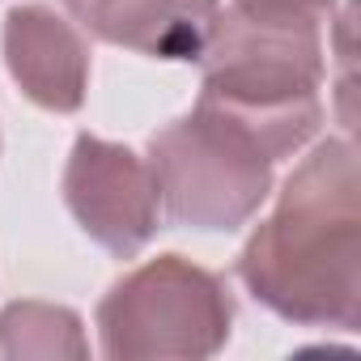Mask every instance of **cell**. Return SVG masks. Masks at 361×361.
Listing matches in <instances>:
<instances>
[{
	"label": "cell",
	"instance_id": "cell-1",
	"mask_svg": "<svg viewBox=\"0 0 361 361\" xmlns=\"http://www.w3.org/2000/svg\"><path fill=\"white\" fill-rule=\"evenodd\" d=\"M247 293L298 327L353 331L361 319V174L357 145L331 136L302 157L268 221L238 255Z\"/></svg>",
	"mask_w": 361,
	"mask_h": 361
},
{
	"label": "cell",
	"instance_id": "cell-2",
	"mask_svg": "<svg viewBox=\"0 0 361 361\" xmlns=\"http://www.w3.org/2000/svg\"><path fill=\"white\" fill-rule=\"evenodd\" d=\"M200 106L238 123L276 166L298 153L323 119V39L319 22L217 9L200 47Z\"/></svg>",
	"mask_w": 361,
	"mask_h": 361
},
{
	"label": "cell",
	"instance_id": "cell-3",
	"mask_svg": "<svg viewBox=\"0 0 361 361\" xmlns=\"http://www.w3.org/2000/svg\"><path fill=\"white\" fill-rule=\"evenodd\" d=\"M149 170L161 209L204 234L247 226L272 192V161L226 115L196 102L192 115L166 123L149 140Z\"/></svg>",
	"mask_w": 361,
	"mask_h": 361
},
{
	"label": "cell",
	"instance_id": "cell-4",
	"mask_svg": "<svg viewBox=\"0 0 361 361\" xmlns=\"http://www.w3.org/2000/svg\"><path fill=\"white\" fill-rule=\"evenodd\" d=\"M234 327V302L217 272L157 255L111 285L98 302L102 353L115 361L132 357H213L226 348Z\"/></svg>",
	"mask_w": 361,
	"mask_h": 361
},
{
	"label": "cell",
	"instance_id": "cell-5",
	"mask_svg": "<svg viewBox=\"0 0 361 361\" xmlns=\"http://www.w3.org/2000/svg\"><path fill=\"white\" fill-rule=\"evenodd\" d=\"M64 204L77 226L111 255L132 259L161 226L157 178L145 157L102 136H77L64 166Z\"/></svg>",
	"mask_w": 361,
	"mask_h": 361
},
{
	"label": "cell",
	"instance_id": "cell-6",
	"mask_svg": "<svg viewBox=\"0 0 361 361\" xmlns=\"http://www.w3.org/2000/svg\"><path fill=\"white\" fill-rule=\"evenodd\" d=\"M5 64L18 90L43 111L73 115L90 90V47L51 5H22L5 18Z\"/></svg>",
	"mask_w": 361,
	"mask_h": 361
},
{
	"label": "cell",
	"instance_id": "cell-7",
	"mask_svg": "<svg viewBox=\"0 0 361 361\" xmlns=\"http://www.w3.org/2000/svg\"><path fill=\"white\" fill-rule=\"evenodd\" d=\"M81 30L153 60H200L221 0H60Z\"/></svg>",
	"mask_w": 361,
	"mask_h": 361
},
{
	"label": "cell",
	"instance_id": "cell-8",
	"mask_svg": "<svg viewBox=\"0 0 361 361\" xmlns=\"http://www.w3.org/2000/svg\"><path fill=\"white\" fill-rule=\"evenodd\" d=\"M0 357L5 361H60L90 357L81 319L51 302H13L0 310Z\"/></svg>",
	"mask_w": 361,
	"mask_h": 361
},
{
	"label": "cell",
	"instance_id": "cell-9",
	"mask_svg": "<svg viewBox=\"0 0 361 361\" xmlns=\"http://www.w3.org/2000/svg\"><path fill=\"white\" fill-rule=\"evenodd\" d=\"M243 13H264V18H293V22H323L331 18L336 0H230Z\"/></svg>",
	"mask_w": 361,
	"mask_h": 361
}]
</instances>
